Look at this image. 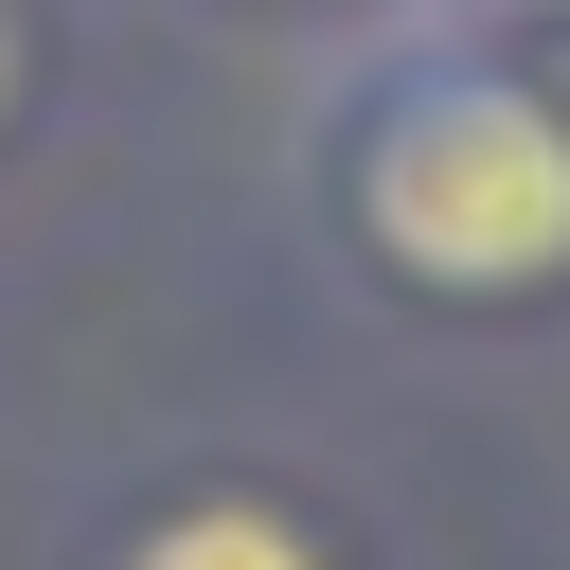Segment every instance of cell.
Listing matches in <instances>:
<instances>
[{
  "label": "cell",
  "mask_w": 570,
  "mask_h": 570,
  "mask_svg": "<svg viewBox=\"0 0 570 570\" xmlns=\"http://www.w3.org/2000/svg\"><path fill=\"white\" fill-rule=\"evenodd\" d=\"M125 570H321V534L267 517V499H178V517L125 534Z\"/></svg>",
  "instance_id": "2"
},
{
  "label": "cell",
  "mask_w": 570,
  "mask_h": 570,
  "mask_svg": "<svg viewBox=\"0 0 570 570\" xmlns=\"http://www.w3.org/2000/svg\"><path fill=\"white\" fill-rule=\"evenodd\" d=\"M0 107H18V18H0Z\"/></svg>",
  "instance_id": "3"
},
{
  "label": "cell",
  "mask_w": 570,
  "mask_h": 570,
  "mask_svg": "<svg viewBox=\"0 0 570 570\" xmlns=\"http://www.w3.org/2000/svg\"><path fill=\"white\" fill-rule=\"evenodd\" d=\"M356 232L410 285H552L570 267V107L517 71H392L356 125Z\"/></svg>",
  "instance_id": "1"
}]
</instances>
